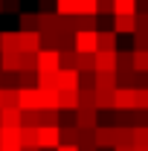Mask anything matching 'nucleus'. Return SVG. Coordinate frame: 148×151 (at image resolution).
Returning <instances> with one entry per match:
<instances>
[{
	"label": "nucleus",
	"mask_w": 148,
	"mask_h": 151,
	"mask_svg": "<svg viewBox=\"0 0 148 151\" xmlns=\"http://www.w3.org/2000/svg\"><path fill=\"white\" fill-rule=\"evenodd\" d=\"M61 70V50H38V73Z\"/></svg>",
	"instance_id": "obj_1"
},
{
	"label": "nucleus",
	"mask_w": 148,
	"mask_h": 151,
	"mask_svg": "<svg viewBox=\"0 0 148 151\" xmlns=\"http://www.w3.org/2000/svg\"><path fill=\"white\" fill-rule=\"evenodd\" d=\"M61 145V125H41L38 128V148H58Z\"/></svg>",
	"instance_id": "obj_2"
},
{
	"label": "nucleus",
	"mask_w": 148,
	"mask_h": 151,
	"mask_svg": "<svg viewBox=\"0 0 148 151\" xmlns=\"http://www.w3.org/2000/svg\"><path fill=\"white\" fill-rule=\"evenodd\" d=\"M75 50L78 52H99V32L96 29H78L75 32Z\"/></svg>",
	"instance_id": "obj_3"
},
{
	"label": "nucleus",
	"mask_w": 148,
	"mask_h": 151,
	"mask_svg": "<svg viewBox=\"0 0 148 151\" xmlns=\"http://www.w3.org/2000/svg\"><path fill=\"white\" fill-rule=\"evenodd\" d=\"M75 125L81 131H96L99 128V108H78L75 111Z\"/></svg>",
	"instance_id": "obj_4"
},
{
	"label": "nucleus",
	"mask_w": 148,
	"mask_h": 151,
	"mask_svg": "<svg viewBox=\"0 0 148 151\" xmlns=\"http://www.w3.org/2000/svg\"><path fill=\"white\" fill-rule=\"evenodd\" d=\"M20 99H18V108L20 111H38L41 108V87H18Z\"/></svg>",
	"instance_id": "obj_5"
},
{
	"label": "nucleus",
	"mask_w": 148,
	"mask_h": 151,
	"mask_svg": "<svg viewBox=\"0 0 148 151\" xmlns=\"http://www.w3.org/2000/svg\"><path fill=\"white\" fill-rule=\"evenodd\" d=\"M41 47V29H20V52H38Z\"/></svg>",
	"instance_id": "obj_6"
},
{
	"label": "nucleus",
	"mask_w": 148,
	"mask_h": 151,
	"mask_svg": "<svg viewBox=\"0 0 148 151\" xmlns=\"http://www.w3.org/2000/svg\"><path fill=\"white\" fill-rule=\"evenodd\" d=\"M113 105H116V111H131V108L137 105V99H134V87L119 84V87L113 90Z\"/></svg>",
	"instance_id": "obj_7"
},
{
	"label": "nucleus",
	"mask_w": 148,
	"mask_h": 151,
	"mask_svg": "<svg viewBox=\"0 0 148 151\" xmlns=\"http://www.w3.org/2000/svg\"><path fill=\"white\" fill-rule=\"evenodd\" d=\"M119 70H96V90H116Z\"/></svg>",
	"instance_id": "obj_8"
},
{
	"label": "nucleus",
	"mask_w": 148,
	"mask_h": 151,
	"mask_svg": "<svg viewBox=\"0 0 148 151\" xmlns=\"http://www.w3.org/2000/svg\"><path fill=\"white\" fill-rule=\"evenodd\" d=\"M78 81H81L78 70H67V67L58 70V90H78Z\"/></svg>",
	"instance_id": "obj_9"
},
{
	"label": "nucleus",
	"mask_w": 148,
	"mask_h": 151,
	"mask_svg": "<svg viewBox=\"0 0 148 151\" xmlns=\"http://www.w3.org/2000/svg\"><path fill=\"white\" fill-rule=\"evenodd\" d=\"M23 111L20 108H0V128H20Z\"/></svg>",
	"instance_id": "obj_10"
},
{
	"label": "nucleus",
	"mask_w": 148,
	"mask_h": 151,
	"mask_svg": "<svg viewBox=\"0 0 148 151\" xmlns=\"http://www.w3.org/2000/svg\"><path fill=\"white\" fill-rule=\"evenodd\" d=\"M96 145L99 148H116V125H99L96 128Z\"/></svg>",
	"instance_id": "obj_11"
},
{
	"label": "nucleus",
	"mask_w": 148,
	"mask_h": 151,
	"mask_svg": "<svg viewBox=\"0 0 148 151\" xmlns=\"http://www.w3.org/2000/svg\"><path fill=\"white\" fill-rule=\"evenodd\" d=\"M113 29H116L119 35H125V32H131V35H134V29H137L134 15H131V12H116V15H113Z\"/></svg>",
	"instance_id": "obj_12"
},
{
	"label": "nucleus",
	"mask_w": 148,
	"mask_h": 151,
	"mask_svg": "<svg viewBox=\"0 0 148 151\" xmlns=\"http://www.w3.org/2000/svg\"><path fill=\"white\" fill-rule=\"evenodd\" d=\"M0 52H20V29L18 32H0Z\"/></svg>",
	"instance_id": "obj_13"
},
{
	"label": "nucleus",
	"mask_w": 148,
	"mask_h": 151,
	"mask_svg": "<svg viewBox=\"0 0 148 151\" xmlns=\"http://www.w3.org/2000/svg\"><path fill=\"white\" fill-rule=\"evenodd\" d=\"M58 111H78V90H58Z\"/></svg>",
	"instance_id": "obj_14"
},
{
	"label": "nucleus",
	"mask_w": 148,
	"mask_h": 151,
	"mask_svg": "<svg viewBox=\"0 0 148 151\" xmlns=\"http://www.w3.org/2000/svg\"><path fill=\"white\" fill-rule=\"evenodd\" d=\"M116 52H119V50H116ZM116 52L99 50V52H96V70H116Z\"/></svg>",
	"instance_id": "obj_15"
},
{
	"label": "nucleus",
	"mask_w": 148,
	"mask_h": 151,
	"mask_svg": "<svg viewBox=\"0 0 148 151\" xmlns=\"http://www.w3.org/2000/svg\"><path fill=\"white\" fill-rule=\"evenodd\" d=\"M0 70L18 73L20 70V52H0Z\"/></svg>",
	"instance_id": "obj_16"
},
{
	"label": "nucleus",
	"mask_w": 148,
	"mask_h": 151,
	"mask_svg": "<svg viewBox=\"0 0 148 151\" xmlns=\"http://www.w3.org/2000/svg\"><path fill=\"white\" fill-rule=\"evenodd\" d=\"M116 35H119V32H116V29H102V32H99V50H111V52H116Z\"/></svg>",
	"instance_id": "obj_17"
},
{
	"label": "nucleus",
	"mask_w": 148,
	"mask_h": 151,
	"mask_svg": "<svg viewBox=\"0 0 148 151\" xmlns=\"http://www.w3.org/2000/svg\"><path fill=\"white\" fill-rule=\"evenodd\" d=\"M61 67H67V70H78V50H75V47L61 50Z\"/></svg>",
	"instance_id": "obj_18"
},
{
	"label": "nucleus",
	"mask_w": 148,
	"mask_h": 151,
	"mask_svg": "<svg viewBox=\"0 0 148 151\" xmlns=\"http://www.w3.org/2000/svg\"><path fill=\"white\" fill-rule=\"evenodd\" d=\"M0 145H20V128H0Z\"/></svg>",
	"instance_id": "obj_19"
},
{
	"label": "nucleus",
	"mask_w": 148,
	"mask_h": 151,
	"mask_svg": "<svg viewBox=\"0 0 148 151\" xmlns=\"http://www.w3.org/2000/svg\"><path fill=\"white\" fill-rule=\"evenodd\" d=\"M38 87L41 90H58V70L55 73H38Z\"/></svg>",
	"instance_id": "obj_20"
},
{
	"label": "nucleus",
	"mask_w": 148,
	"mask_h": 151,
	"mask_svg": "<svg viewBox=\"0 0 148 151\" xmlns=\"http://www.w3.org/2000/svg\"><path fill=\"white\" fill-rule=\"evenodd\" d=\"M78 137H81V128L78 125H61V142L78 145Z\"/></svg>",
	"instance_id": "obj_21"
},
{
	"label": "nucleus",
	"mask_w": 148,
	"mask_h": 151,
	"mask_svg": "<svg viewBox=\"0 0 148 151\" xmlns=\"http://www.w3.org/2000/svg\"><path fill=\"white\" fill-rule=\"evenodd\" d=\"M18 87H38V70H18Z\"/></svg>",
	"instance_id": "obj_22"
},
{
	"label": "nucleus",
	"mask_w": 148,
	"mask_h": 151,
	"mask_svg": "<svg viewBox=\"0 0 148 151\" xmlns=\"http://www.w3.org/2000/svg\"><path fill=\"white\" fill-rule=\"evenodd\" d=\"M96 108L99 111H111L113 105V90H96Z\"/></svg>",
	"instance_id": "obj_23"
},
{
	"label": "nucleus",
	"mask_w": 148,
	"mask_h": 151,
	"mask_svg": "<svg viewBox=\"0 0 148 151\" xmlns=\"http://www.w3.org/2000/svg\"><path fill=\"white\" fill-rule=\"evenodd\" d=\"M55 12L64 18H73V15H78V0H58Z\"/></svg>",
	"instance_id": "obj_24"
},
{
	"label": "nucleus",
	"mask_w": 148,
	"mask_h": 151,
	"mask_svg": "<svg viewBox=\"0 0 148 151\" xmlns=\"http://www.w3.org/2000/svg\"><path fill=\"white\" fill-rule=\"evenodd\" d=\"M96 70V52H78V73Z\"/></svg>",
	"instance_id": "obj_25"
},
{
	"label": "nucleus",
	"mask_w": 148,
	"mask_h": 151,
	"mask_svg": "<svg viewBox=\"0 0 148 151\" xmlns=\"http://www.w3.org/2000/svg\"><path fill=\"white\" fill-rule=\"evenodd\" d=\"M20 29H41V15L20 12Z\"/></svg>",
	"instance_id": "obj_26"
},
{
	"label": "nucleus",
	"mask_w": 148,
	"mask_h": 151,
	"mask_svg": "<svg viewBox=\"0 0 148 151\" xmlns=\"http://www.w3.org/2000/svg\"><path fill=\"white\" fill-rule=\"evenodd\" d=\"M116 70L119 73L134 70V52H116Z\"/></svg>",
	"instance_id": "obj_27"
},
{
	"label": "nucleus",
	"mask_w": 148,
	"mask_h": 151,
	"mask_svg": "<svg viewBox=\"0 0 148 151\" xmlns=\"http://www.w3.org/2000/svg\"><path fill=\"white\" fill-rule=\"evenodd\" d=\"M20 145H38V128L20 125Z\"/></svg>",
	"instance_id": "obj_28"
},
{
	"label": "nucleus",
	"mask_w": 148,
	"mask_h": 151,
	"mask_svg": "<svg viewBox=\"0 0 148 151\" xmlns=\"http://www.w3.org/2000/svg\"><path fill=\"white\" fill-rule=\"evenodd\" d=\"M41 108L58 111V90H41Z\"/></svg>",
	"instance_id": "obj_29"
},
{
	"label": "nucleus",
	"mask_w": 148,
	"mask_h": 151,
	"mask_svg": "<svg viewBox=\"0 0 148 151\" xmlns=\"http://www.w3.org/2000/svg\"><path fill=\"white\" fill-rule=\"evenodd\" d=\"M20 90L18 87H3V108H18Z\"/></svg>",
	"instance_id": "obj_30"
},
{
	"label": "nucleus",
	"mask_w": 148,
	"mask_h": 151,
	"mask_svg": "<svg viewBox=\"0 0 148 151\" xmlns=\"http://www.w3.org/2000/svg\"><path fill=\"white\" fill-rule=\"evenodd\" d=\"M134 70L148 73V50H134Z\"/></svg>",
	"instance_id": "obj_31"
},
{
	"label": "nucleus",
	"mask_w": 148,
	"mask_h": 151,
	"mask_svg": "<svg viewBox=\"0 0 148 151\" xmlns=\"http://www.w3.org/2000/svg\"><path fill=\"white\" fill-rule=\"evenodd\" d=\"M78 29H96V15H75V32Z\"/></svg>",
	"instance_id": "obj_32"
},
{
	"label": "nucleus",
	"mask_w": 148,
	"mask_h": 151,
	"mask_svg": "<svg viewBox=\"0 0 148 151\" xmlns=\"http://www.w3.org/2000/svg\"><path fill=\"white\" fill-rule=\"evenodd\" d=\"M116 145H134V128H116Z\"/></svg>",
	"instance_id": "obj_33"
},
{
	"label": "nucleus",
	"mask_w": 148,
	"mask_h": 151,
	"mask_svg": "<svg viewBox=\"0 0 148 151\" xmlns=\"http://www.w3.org/2000/svg\"><path fill=\"white\" fill-rule=\"evenodd\" d=\"M134 145L148 148V125H137V128H134Z\"/></svg>",
	"instance_id": "obj_34"
},
{
	"label": "nucleus",
	"mask_w": 148,
	"mask_h": 151,
	"mask_svg": "<svg viewBox=\"0 0 148 151\" xmlns=\"http://www.w3.org/2000/svg\"><path fill=\"white\" fill-rule=\"evenodd\" d=\"M134 99H137V105H134V108L148 111V84H145V87H134Z\"/></svg>",
	"instance_id": "obj_35"
},
{
	"label": "nucleus",
	"mask_w": 148,
	"mask_h": 151,
	"mask_svg": "<svg viewBox=\"0 0 148 151\" xmlns=\"http://www.w3.org/2000/svg\"><path fill=\"white\" fill-rule=\"evenodd\" d=\"M23 125L41 128V108H38V111H23Z\"/></svg>",
	"instance_id": "obj_36"
},
{
	"label": "nucleus",
	"mask_w": 148,
	"mask_h": 151,
	"mask_svg": "<svg viewBox=\"0 0 148 151\" xmlns=\"http://www.w3.org/2000/svg\"><path fill=\"white\" fill-rule=\"evenodd\" d=\"M134 50H148V29L134 32Z\"/></svg>",
	"instance_id": "obj_37"
},
{
	"label": "nucleus",
	"mask_w": 148,
	"mask_h": 151,
	"mask_svg": "<svg viewBox=\"0 0 148 151\" xmlns=\"http://www.w3.org/2000/svg\"><path fill=\"white\" fill-rule=\"evenodd\" d=\"M99 15H116V0H99Z\"/></svg>",
	"instance_id": "obj_38"
},
{
	"label": "nucleus",
	"mask_w": 148,
	"mask_h": 151,
	"mask_svg": "<svg viewBox=\"0 0 148 151\" xmlns=\"http://www.w3.org/2000/svg\"><path fill=\"white\" fill-rule=\"evenodd\" d=\"M78 87H96V70H90V73H81V81H78Z\"/></svg>",
	"instance_id": "obj_39"
},
{
	"label": "nucleus",
	"mask_w": 148,
	"mask_h": 151,
	"mask_svg": "<svg viewBox=\"0 0 148 151\" xmlns=\"http://www.w3.org/2000/svg\"><path fill=\"white\" fill-rule=\"evenodd\" d=\"M116 12H137V0H116Z\"/></svg>",
	"instance_id": "obj_40"
},
{
	"label": "nucleus",
	"mask_w": 148,
	"mask_h": 151,
	"mask_svg": "<svg viewBox=\"0 0 148 151\" xmlns=\"http://www.w3.org/2000/svg\"><path fill=\"white\" fill-rule=\"evenodd\" d=\"M134 20H137V29H134V32L148 29V12H134Z\"/></svg>",
	"instance_id": "obj_41"
},
{
	"label": "nucleus",
	"mask_w": 148,
	"mask_h": 151,
	"mask_svg": "<svg viewBox=\"0 0 148 151\" xmlns=\"http://www.w3.org/2000/svg\"><path fill=\"white\" fill-rule=\"evenodd\" d=\"M58 0H38V12H55Z\"/></svg>",
	"instance_id": "obj_42"
},
{
	"label": "nucleus",
	"mask_w": 148,
	"mask_h": 151,
	"mask_svg": "<svg viewBox=\"0 0 148 151\" xmlns=\"http://www.w3.org/2000/svg\"><path fill=\"white\" fill-rule=\"evenodd\" d=\"M3 12H12V15L18 12L20 15V0H3Z\"/></svg>",
	"instance_id": "obj_43"
},
{
	"label": "nucleus",
	"mask_w": 148,
	"mask_h": 151,
	"mask_svg": "<svg viewBox=\"0 0 148 151\" xmlns=\"http://www.w3.org/2000/svg\"><path fill=\"white\" fill-rule=\"evenodd\" d=\"M58 125H75V111H61V122Z\"/></svg>",
	"instance_id": "obj_44"
},
{
	"label": "nucleus",
	"mask_w": 148,
	"mask_h": 151,
	"mask_svg": "<svg viewBox=\"0 0 148 151\" xmlns=\"http://www.w3.org/2000/svg\"><path fill=\"white\" fill-rule=\"evenodd\" d=\"M55 151H78V145H70V142H61Z\"/></svg>",
	"instance_id": "obj_45"
},
{
	"label": "nucleus",
	"mask_w": 148,
	"mask_h": 151,
	"mask_svg": "<svg viewBox=\"0 0 148 151\" xmlns=\"http://www.w3.org/2000/svg\"><path fill=\"white\" fill-rule=\"evenodd\" d=\"M23 145H0V151H20Z\"/></svg>",
	"instance_id": "obj_46"
},
{
	"label": "nucleus",
	"mask_w": 148,
	"mask_h": 151,
	"mask_svg": "<svg viewBox=\"0 0 148 151\" xmlns=\"http://www.w3.org/2000/svg\"><path fill=\"white\" fill-rule=\"evenodd\" d=\"M113 151H137V148H134V145H116Z\"/></svg>",
	"instance_id": "obj_47"
},
{
	"label": "nucleus",
	"mask_w": 148,
	"mask_h": 151,
	"mask_svg": "<svg viewBox=\"0 0 148 151\" xmlns=\"http://www.w3.org/2000/svg\"><path fill=\"white\" fill-rule=\"evenodd\" d=\"M20 151H41V148H38V145H23Z\"/></svg>",
	"instance_id": "obj_48"
},
{
	"label": "nucleus",
	"mask_w": 148,
	"mask_h": 151,
	"mask_svg": "<svg viewBox=\"0 0 148 151\" xmlns=\"http://www.w3.org/2000/svg\"><path fill=\"white\" fill-rule=\"evenodd\" d=\"M3 81H6V73H3V70H0V87H3Z\"/></svg>",
	"instance_id": "obj_49"
},
{
	"label": "nucleus",
	"mask_w": 148,
	"mask_h": 151,
	"mask_svg": "<svg viewBox=\"0 0 148 151\" xmlns=\"http://www.w3.org/2000/svg\"><path fill=\"white\" fill-rule=\"evenodd\" d=\"M0 108H3V87H0Z\"/></svg>",
	"instance_id": "obj_50"
},
{
	"label": "nucleus",
	"mask_w": 148,
	"mask_h": 151,
	"mask_svg": "<svg viewBox=\"0 0 148 151\" xmlns=\"http://www.w3.org/2000/svg\"><path fill=\"white\" fill-rule=\"evenodd\" d=\"M134 148H137V151H148V148H142V145H134Z\"/></svg>",
	"instance_id": "obj_51"
},
{
	"label": "nucleus",
	"mask_w": 148,
	"mask_h": 151,
	"mask_svg": "<svg viewBox=\"0 0 148 151\" xmlns=\"http://www.w3.org/2000/svg\"><path fill=\"white\" fill-rule=\"evenodd\" d=\"M0 12H3V0H0Z\"/></svg>",
	"instance_id": "obj_52"
}]
</instances>
